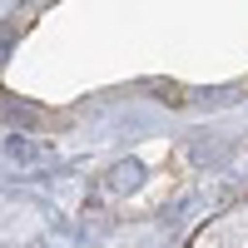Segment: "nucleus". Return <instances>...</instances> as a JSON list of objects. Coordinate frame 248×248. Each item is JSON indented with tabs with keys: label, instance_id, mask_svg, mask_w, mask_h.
I'll return each instance as SVG.
<instances>
[{
	"label": "nucleus",
	"instance_id": "nucleus-1",
	"mask_svg": "<svg viewBox=\"0 0 248 248\" xmlns=\"http://www.w3.org/2000/svg\"><path fill=\"white\" fill-rule=\"evenodd\" d=\"M50 144L45 139H25V134H10L5 139V159L15 164V169H40V164H50Z\"/></svg>",
	"mask_w": 248,
	"mask_h": 248
},
{
	"label": "nucleus",
	"instance_id": "nucleus-2",
	"mask_svg": "<svg viewBox=\"0 0 248 248\" xmlns=\"http://www.w3.org/2000/svg\"><path fill=\"white\" fill-rule=\"evenodd\" d=\"M139 184H144V169H139L134 159L114 164V169L105 174V189H109V194H129V189H139Z\"/></svg>",
	"mask_w": 248,
	"mask_h": 248
}]
</instances>
